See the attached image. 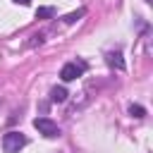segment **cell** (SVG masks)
Here are the masks:
<instances>
[{"label":"cell","mask_w":153,"mask_h":153,"mask_svg":"<svg viewBox=\"0 0 153 153\" xmlns=\"http://www.w3.org/2000/svg\"><path fill=\"white\" fill-rule=\"evenodd\" d=\"M26 146V136L22 131H7L2 136V151L5 153H19V148Z\"/></svg>","instance_id":"obj_1"},{"label":"cell","mask_w":153,"mask_h":153,"mask_svg":"<svg viewBox=\"0 0 153 153\" xmlns=\"http://www.w3.org/2000/svg\"><path fill=\"white\" fill-rule=\"evenodd\" d=\"M33 127L38 129V134H43V136H48V139H55V136L60 134L57 124H55L53 120H48V117H36V120H33Z\"/></svg>","instance_id":"obj_2"},{"label":"cell","mask_w":153,"mask_h":153,"mask_svg":"<svg viewBox=\"0 0 153 153\" xmlns=\"http://www.w3.org/2000/svg\"><path fill=\"white\" fill-rule=\"evenodd\" d=\"M84 69H86L84 62H67V65L60 69V79H62V81H74L76 76L84 74Z\"/></svg>","instance_id":"obj_3"},{"label":"cell","mask_w":153,"mask_h":153,"mask_svg":"<svg viewBox=\"0 0 153 153\" xmlns=\"http://www.w3.org/2000/svg\"><path fill=\"white\" fill-rule=\"evenodd\" d=\"M105 62H108L110 67L124 69V62H122V55H120V53H108V55H105Z\"/></svg>","instance_id":"obj_4"},{"label":"cell","mask_w":153,"mask_h":153,"mask_svg":"<svg viewBox=\"0 0 153 153\" xmlns=\"http://www.w3.org/2000/svg\"><path fill=\"white\" fill-rule=\"evenodd\" d=\"M50 98H53V100H55V103H62V100H65V98H67V91H65V88H62V86H55V88H53V91H50Z\"/></svg>","instance_id":"obj_5"},{"label":"cell","mask_w":153,"mask_h":153,"mask_svg":"<svg viewBox=\"0 0 153 153\" xmlns=\"http://www.w3.org/2000/svg\"><path fill=\"white\" fill-rule=\"evenodd\" d=\"M53 14H55L53 7H38V10H36V17H38V19H50Z\"/></svg>","instance_id":"obj_6"},{"label":"cell","mask_w":153,"mask_h":153,"mask_svg":"<svg viewBox=\"0 0 153 153\" xmlns=\"http://www.w3.org/2000/svg\"><path fill=\"white\" fill-rule=\"evenodd\" d=\"M81 14H84V10H76V12H72V14H67V17H65V22H67V24H74V22H76V19H79Z\"/></svg>","instance_id":"obj_7"},{"label":"cell","mask_w":153,"mask_h":153,"mask_svg":"<svg viewBox=\"0 0 153 153\" xmlns=\"http://www.w3.org/2000/svg\"><path fill=\"white\" fill-rule=\"evenodd\" d=\"M129 112H131V117H143V115H146V110H143L141 105H131Z\"/></svg>","instance_id":"obj_8"},{"label":"cell","mask_w":153,"mask_h":153,"mask_svg":"<svg viewBox=\"0 0 153 153\" xmlns=\"http://www.w3.org/2000/svg\"><path fill=\"white\" fill-rule=\"evenodd\" d=\"M14 2H17V5H29L31 0H14Z\"/></svg>","instance_id":"obj_9"},{"label":"cell","mask_w":153,"mask_h":153,"mask_svg":"<svg viewBox=\"0 0 153 153\" xmlns=\"http://www.w3.org/2000/svg\"><path fill=\"white\" fill-rule=\"evenodd\" d=\"M146 2H151V0H146Z\"/></svg>","instance_id":"obj_10"}]
</instances>
